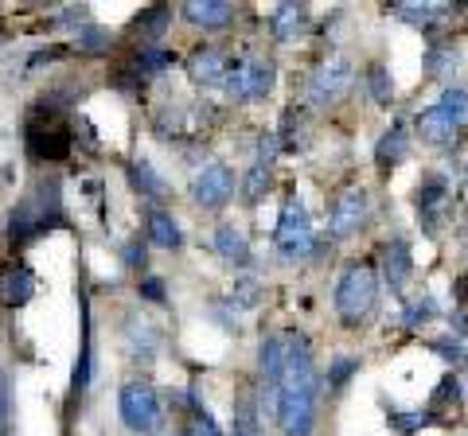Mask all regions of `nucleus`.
Segmentation results:
<instances>
[{"instance_id":"nucleus-1","label":"nucleus","mask_w":468,"mask_h":436,"mask_svg":"<svg viewBox=\"0 0 468 436\" xmlns=\"http://www.w3.org/2000/svg\"><path fill=\"white\" fill-rule=\"evenodd\" d=\"M320 398V378L312 366V351L305 335H289V366L281 378V405H277V421L285 436H312L316 429V401Z\"/></svg>"},{"instance_id":"nucleus-2","label":"nucleus","mask_w":468,"mask_h":436,"mask_svg":"<svg viewBox=\"0 0 468 436\" xmlns=\"http://www.w3.org/2000/svg\"><path fill=\"white\" fill-rule=\"evenodd\" d=\"M378 304V276L370 265H347L336 284V312L347 327H359Z\"/></svg>"},{"instance_id":"nucleus-3","label":"nucleus","mask_w":468,"mask_h":436,"mask_svg":"<svg viewBox=\"0 0 468 436\" xmlns=\"http://www.w3.org/2000/svg\"><path fill=\"white\" fill-rule=\"evenodd\" d=\"M273 82H277V66H273L269 58H234L222 90H227L234 102H261V97H269Z\"/></svg>"},{"instance_id":"nucleus-4","label":"nucleus","mask_w":468,"mask_h":436,"mask_svg":"<svg viewBox=\"0 0 468 436\" xmlns=\"http://www.w3.org/2000/svg\"><path fill=\"white\" fill-rule=\"evenodd\" d=\"M273 242H277V253L285 257V261H300V257H308L312 250H316L312 218L297 199L285 203V211H281V218H277V234H273Z\"/></svg>"},{"instance_id":"nucleus-5","label":"nucleus","mask_w":468,"mask_h":436,"mask_svg":"<svg viewBox=\"0 0 468 436\" xmlns=\"http://www.w3.org/2000/svg\"><path fill=\"white\" fill-rule=\"evenodd\" d=\"M117 413H121V421L129 432H156L160 429V398H156V390L144 382L121 385V393H117Z\"/></svg>"},{"instance_id":"nucleus-6","label":"nucleus","mask_w":468,"mask_h":436,"mask_svg":"<svg viewBox=\"0 0 468 436\" xmlns=\"http://www.w3.org/2000/svg\"><path fill=\"white\" fill-rule=\"evenodd\" d=\"M351 82H355V63H351V58H344V55H332L308 78V102L320 105V109L336 105L339 97L351 90Z\"/></svg>"},{"instance_id":"nucleus-7","label":"nucleus","mask_w":468,"mask_h":436,"mask_svg":"<svg viewBox=\"0 0 468 436\" xmlns=\"http://www.w3.org/2000/svg\"><path fill=\"white\" fill-rule=\"evenodd\" d=\"M234 183H238V180H234V172H230L227 164H203L199 172H195V180H191L188 191H191V199L199 203V206L219 211V206L234 195Z\"/></svg>"},{"instance_id":"nucleus-8","label":"nucleus","mask_w":468,"mask_h":436,"mask_svg":"<svg viewBox=\"0 0 468 436\" xmlns=\"http://www.w3.org/2000/svg\"><path fill=\"white\" fill-rule=\"evenodd\" d=\"M367 211H370V199L363 187H347V191L336 195L332 203V214H328V234L332 237H351L359 226L367 222Z\"/></svg>"},{"instance_id":"nucleus-9","label":"nucleus","mask_w":468,"mask_h":436,"mask_svg":"<svg viewBox=\"0 0 468 436\" xmlns=\"http://www.w3.org/2000/svg\"><path fill=\"white\" fill-rule=\"evenodd\" d=\"M27 148H32V156H39V160H63L66 152H71V133H66L63 121H27Z\"/></svg>"},{"instance_id":"nucleus-10","label":"nucleus","mask_w":468,"mask_h":436,"mask_svg":"<svg viewBox=\"0 0 468 436\" xmlns=\"http://www.w3.org/2000/svg\"><path fill=\"white\" fill-rule=\"evenodd\" d=\"M414 133L422 136L425 144H437V148H448L461 136V128H456L453 121H448V113L441 105H429V109H422V113L414 117Z\"/></svg>"},{"instance_id":"nucleus-11","label":"nucleus","mask_w":468,"mask_h":436,"mask_svg":"<svg viewBox=\"0 0 468 436\" xmlns=\"http://www.w3.org/2000/svg\"><path fill=\"white\" fill-rule=\"evenodd\" d=\"M234 58H227L219 47H199L191 58H188V71L199 86H222L227 82V71H230Z\"/></svg>"},{"instance_id":"nucleus-12","label":"nucleus","mask_w":468,"mask_h":436,"mask_svg":"<svg viewBox=\"0 0 468 436\" xmlns=\"http://www.w3.org/2000/svg\"><path fill=\"white\" fill-rule=\"evenodd\" d=\"M308 32V8L305 4H277L269 12V35L277 43H297Z\"/></svg>"},{"instance_id":"nucleus-13","label":"nucleus","mask_w":468,"mask_h":436,"mask_svg":"<svg viewBox=\"0 0 468 436\" xmlns=\"http://www.w3.org/2000/svg\"><path fill=\"white\" fill-rule=\"evenodd\" d=\"M180 16L188 24L203 27V32H222L234 19V4H222V0H191V4L180 8Z\"/></svg>"},{"instance_id":"nucleus-14","label":"nucleus","mask_w":468,"mask_h":436,"mask_svg":"<svg viewBox=\"0 0 468 436\" xmlns=\"http://www.w3.org/2000/svg\"><path fill=\"white\" fill-rule=\"evenodd\" d=\"M410 273H414V253H410V242L402 237H394V242H383V276L390 289H402L410 281Z\"/></svg>"},{"instance_id":"nucleus-15","label":"nucleus","mask_w":468,"mask_h":436,"mask_svg":"<svg viewBox=\"0 0 468 436\" xmlns=\"http://www.w3.org/2000/svg\"><path fill=\"white\" fill-rule=\"evenodd\" d=\"M406 156H410V128H406V121H394L390 133L375 144V164H378V172H390V167H398Z\"/></svg>"},{"instance_id":"nucleus-16","label":"nucleus","mask_w":468,"mask_h":436,"mask_svg":"<svg viewBox=\"0 0 468 436\" xmlns=\"http://www.w3.org/2000/svg\"><path fill=\"white\" fill-rule=\"evenodd\" d=\"M35 292V281L32 273L24 269V265H8V269H0V300L8 304V308H20V304H27Z\"/></svg>"},{"instance_id":"nucleus-17","label":"nucleus","mask_w":468,"mask_h":436,"mask_svg":"<svg viewBox=\"0 0 468 436\" xmlns=\"http://www.w3.org/2000/svg\"><path fill=\"white\" fill-rule=\"evenodd\" d=\"M445 199H448V180L441 172H425L422 180H417V191H414L417 214H441Z\"/></svg>"},{"instance_id":"nucleus-18","label":"nucleus","mask_w":468,"mask_h":436,"mask_svg":"<svg viewBox=\"0 0 468 436\" xmlns=\"http://www.w3.org/2000/svg\"><path fill=\"white\" fill-rule=\"evenodd\" d=\"M214 253H219L222 261H230V265H246V261H250L246 234H242V230H234L230 222H222L219 230H214Z\"/></svg>"},{"instance_id":"nucleus-19","label":"nucleus","mask_w":468,"mask_h":436,"mask_svg":"<svg viewBox=\"0 0 468 436\" xmlns=\"http://www.w3.org/2000/svg\"><path fill=\"white\" fill-rule=\"evenodd\" d=\"M390 12L398 19H406L410 27H417V32H433L437 19L453 12V4H394Z\"/></svg>"},{"instance_id":"nucleus-20","label":"nucleus","mask_w":468,"mask_h":436,"mask_svg":"<svg viewBox=\"0 0 468 436\" xmlns=\"http://www.w3.org/2000/svg\"><path fill=\"white\" fill-rule=\"evenodd\" d=\"M149 242L156 245V250H180L183 234H180V226H176V218L168 211L149 214Z\"/></svg>"},{"instance_id":"nucleus-21","label":"nucleus","mask_w":468,"mask_h":436,"mask_svg":"<svg viewBox=\"0 0 468 436\" xmlns=\"http://www.w3.org/2000/svg\"><path fill=\"white\" fill-rule=\"evenodd\" d=\"M230 436H261V417H258V401L250 393H242L234 401V432Z\"/></svg>"},{"instance_id":"nucleus-22","label":"nucleus","mask_w":468,"mask_h":436,"mask_svg":"<svg viewBox=\"0 0 468 436\" xmlns=\"http://www.w3.org/2000/svg\"><path fill=\"white\" fill-rule=\"evenodd\" d=\"M367 94L375 105H390L394 102V78H390V71L383 63H370L367 66Z\"/></svg>"},{"instance_id":"nucleus-23","label":"nucleus","mask_w":468,"mask_h":436,"mask_svg":"<svg viewBox=\"0 0 468 436\" xmlns=\"http://www.w3.org/2000/svg\"><path fill=\"white\" fill-rule=\"evenodd\" d=\"M437 105L445 109L448 121H453L456 128H468V90H461V86H445Z\"/></svg>"},{"instance_id":"nucleus-24","label":"nucleus","mask_w":468,"mask_h":436,"mask_svg":"<svg viewBox=\"0 0 468 436\" xmlns=\"http://www.w3.org/2000/svg\"><path fill=\"white\" fill-rule=\"evenodd\" d=\"M176 63V55L172 51H160V47H144L141 55H133V71L136 74H160V71H168V66Z\"/></svg>"},{"instance_id":"nucleus-25","label":"nucleus","mask_w":468,"mask_h":436,"mask_svg":"<svg viewBox=\"0 0 468 436\" xmlns=\"http://www.w3.org/2000/svg\"><path fill=\"white\" fill-rule=\"evenodd\" d=\"M461 401V382H456V374H445L441 382H437V390H433V398H429V413H441V409H448V405H456ZM441 421V417H437Z\"/></svg>"},{"instance_id":"nucleus-26","label":"nucleus","mask_w":468,"mask_h":436,"mask_svg":"<svg viewBox=\"0 0 468 436\" xmlns=\"http://www.w3.org/2000/svg\"><path fill=\"white\" fill-rule=\"evenodd\" d=\"M125 335H129L133 351H141V354H152L156 351V331L141 320V315H129V320H125Z\"/></svg>"},{"instance_id":"nucleus-27","label":"nucleus","mask_w":468,"mask_h":436,"mask_svg":"<svg viewBox=\"0 0 468 436\" xmlns=\"http://www.w3.org/2000/svg\"><path fill=\"white\" fill-rule=\"evenodd\" d=\"M456 71V51L453 47H433V51L425 55V74L429 78H441V82H448V74Z\"/></svg>"},{"instance_id":"nucleus-28","label":"nucleus","mask_w":468,"mask_h":436,"mask_svg":"<svg viewBox=\"0 0 468 436\" xmlns=\"http://www.w3.org/2000/svg\"><path fill=\"white\" fill-rule=\"evenodd\" d=\"M168 16H172V12H168V8H164V4H152V8H144V12L133 19V32H136V35H160L164 27H168Z\"/></svg>"},{"instance_id":"nucleus-29","label":"nucleus","mask_w":468,"mask_h":436,"mask_svg":"<svg viewBox=\"0 0 468 436\" xmlns=\"http://www.w3.org/2000/svg\"><path fill=\"white\" fill-rule=\"evenodd\" d=\"M133 187H136L141 195H149V199H160V195H164V180L152 172V164H149V160L133 164Z\"/></svg>"},{"instance_id":"nucleus-30","label":"nucleus","mask_w":468,"mask_h":436,"mask_svg":"<svg viewBox=\"0 0 468 436\" xmlns=\"http://www.w3.org/2000/svg\"><path fill=\"white\" fill-rule=\"evenodd\" d=\"M390 424H394V432H402V436H414V432H422L425 424H437V417L429 409H414V413H390Z\"/></svg>"},{"instance_id":"nucleus-31","label":"nucleus","mask_w":468,"mask_h":436,"mask_svg":"<svg viewBox=\"0 0 468 436\" xmlns=\"http://www.w3.org/2000/svg\"><path fill=\"white\" fill-rule=\"evenodd\" d=\"M437 315H441V312H437V300H433V296H422V300H414V304H410V308L402 312V323H406V327H422V323H429V320H437Z\"/></svg>"},{"instance_id":"nucleus-32","label":"nucleus","mask_w":468,"mask_h":436,"mask_svg":"<svg viewBox=\"0 0 468 436\" xmlns=\"http://www.w3.org/2000/svg\"><path fill=\"white\" fill-rule=\"evenodd\" d=\"M266 191H269V167H266V164H254L250 175H246V187H242V199H246V203H258Z\"/></svg>"},{"instance_id":"nucleus-33","label":"nucleus","mask_w":468,"mask_h":436,"mask_svg":"<svg viewBox=\"0 0 468 436\" xmlns=\"http://www.w3.org/2000/svg\"><path fill=\"white\" fill-rule=\"evenodd\" d=\"M110 43H113V35L105 32V27H82L78 32V51H90V55H98V51H110Z\"/></svg>"},{"instance_id":"nucleus-34","label":"nucleus","mask_w":468,"mask_h":436,"mask_svg":"<svg viewBox=\"0 0 468 436\" xmlns=\"http://www.w3.org/2000/svg\"><path fill=\"white\" fill-rule=\"evenodd\" d=\"M429 346H433V351L441 354V359H445L448 366H456V370H464V366H468L464 339H456V335H453V339H437V343H429Z\"/></svg>"},{"instance_id":"nucleus-35","label":"nucleus","mask_w":468,"mask_h":436,"mask_svg":"<svg viewBox=\"0 0 468 436\" xmlns=\"http://www.w3.org/2000/svg\"><path fill=\"white\" fill-rule=\"evenodd\" d=\"M355 370H359V362H355V359H336V362L328 366V390H344Z\"/></svg>"},{"instance_id":"nucleus-36","label":"nucleus","mask_w":468,"mask_h":436,"mask_svg":"<svg viewBox=\"0 0 468 436\" xmlns=\"http://www.w3.org/2000/svg\"><path fill=\"white\" fill-rule=\"evenodd\" d=\"M277 148H281V136L277 133H261V141H258V164L269 167V160L277 156Z\"/></svg>"},{"instance_id":"nucleus-37","label":"nucleus","mask_w":468,"mask_h":436,"mask_svg":"<svg viewBox=\"0 0 468 436\" xmlns=\"http://www.w3.org/2000/svg\"><path fill=\"white\" fill-rule=\"evenodd\" d=\"M254 300H258V284H254L250 276H246V281H242L238 289H234V308H250Z\"/></svg>"},{"instance_id":"nucleus-38","label":"nucleus","mask_w":468,"mask_h":436,"mask_svg":"<svg viewBox=\"0 0 468 436\" xmlns=\"http://www.w3.org/2000/svg\"><path fill=\"white\" fill-rule=\"evenodd\" d=\"M195 436H222L207 409H195Z\"/></svg>"},{"instance_id":"nucleus-39","label":"nucleus","mask_w":468,"mask_h":436,"mask_svg":"<svg viewBox=\"0 0 468 436\" xmlns=\"http://www.w3.org/2000/svg\"><path fill=\"white\" fill-rule=\"evenodd\" d=\"M58 55H66V47H43V51H35V55H32V63H27V66H43V63H55Z\"/></svg>"},{"instance_id":"nucleus-40","label":"nucleus","mask_w":468,"mask_h":436,"mask_svg":"<svg viewBox=\"0 0 468 436\" xmlns=\"http://www.w3.org/2000/svg\"><path fill=\"white\" fill-rule=\"evenodd\" d=\"M141 296H149V300H164V284L156 281V276H144V281H141Z\"/></svg>"},{"instance_id":"nucleus-41","label":"nucleus","mask_w":468,"mask_h":436,"mask_svg":"<svg viewBox=\"0 0 468 436\" xmlns=\"http://www.w3.org/2000/svg\"><path fill=\"white\" fill-rule=\"evenodd\" d=\"M125 261H129L133 269H136V265H144V245L141 242H129V250H125Z\"/></svg>"},{"instance_id":"nucleus-42","label":"nucleus","mask_w":468,"mask_h":436,"mask_svg":"<svg viewBox=\"0 0 468 436\" xmlns=\"http://www.w3.org/2000/svg\"><path fill=\"white\" fill-rule=\"evenodd\" d=\"M176 436H188V432H176Z\"/></svg>"},{"instance_id":"nucleus-43","label":"nucleus","mask_w":468,"mask_h":436,"mask_svg":"<svg viewBox=\"0 0 468 436\" xmlns=\"http://www.w3.org/2000/svg\"><path fill=\"white\" fill-rule=\"evenodd\" d=\"M464 183H468V172H464Z\"/></svg>"}]
</instances>
